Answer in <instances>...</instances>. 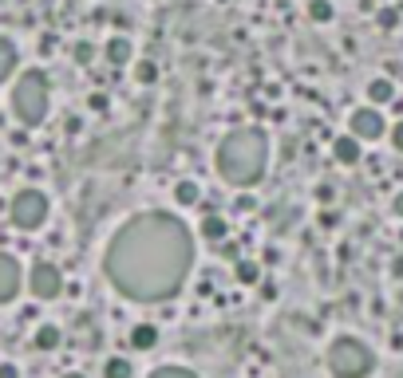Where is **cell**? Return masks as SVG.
I'll use <instances>...</instances> for the list:
<instances>
[{
    "label": "cell",
    "instance_id": "obj_1",
    "mask_svg": "<svg viewBox=\"0 0 403 378\" xmlns=\"http://www.w3.org/2000/svg\"><path fill=\"white\" fill-rule=\"evenodd\" d=\"M194 268V233L174 213L151 209L131 217L111 236L103 272L119 295L135 303H166Z\"/></svg>",
    "mask_w": 403,
    "mask_h": 378
},
{
    "label": "cell",
    "instance_id": "obj_2",
    "mask_svg": "<svg viewBox=\"0 0 403 378\" xmlns=\"http://www.w3.org/2000/svg\"><path fill=\"white\" fill-rule=\"evenodd\" d=\"M269 166V138L257 126H241L218 146V169L230 185H257Z\"/></svg>",
    "mask_w": 403,
    "mask_h": 378
},
{
    "label": "cell",
    "instance_id": "obj_3",
    "mask_svg": "<svg viewBox=\"0 0 403 378\" xmlns=\"http://www.w3.org/2000/svg\"><path fill=\"white\" fill-rule=\"evenodd\" d=\"M328 370L336 378H368L376 370V355L356 335H340L328 343Z\"/></svg>",
    "mask_w": 403,
    "mask_h": 378
},
{
    "label": "cell",
    "instance_id": "obj_4",
    "mask_svg": "<svg viewBox=\"0 0 403 378\" xmlns=\"http://www.w3.org/2000/svg\"><path fill=\"white\" fill-rule=\"evenodd\" d=\"M48 95H52L48 75H44V71H24V75L16 79V87H12V110H16L20 122L40 126L44 115H48Z\"/></svg>",
    "mask_w": 403,
    "mask_h": 378
},
{
    "label": "cell",
    "instance_id": "obj_5",
    "mask_svg": "<svg viewBox=\"0 0 403 378\" xmlns=\"http://www.w3.org/2000/svg\"><path fill=\"white\" fill-rule=\"evenodd\" d=\"M9 217H12V225L16 229L32 233V229H40L44 221H48V197H44L40 189H20V194L12 197Z\"/></svg>",
    "mask_w": 403,
    "mask_h": 378
},
{
    "label": "cell",
    "instance_id": "obj_6",
    "mask_svg": "<svg viewBox=\"0 0 403 378\" xmlns=\"http://www.w3.org/2000/svg\"><path fill=\"white\" fill-rule=\"evenodd\" d=\"M28 292H32L36 300H56V295L63 292V272L48 261L32 264V272H28Z\"/></svg>",
    "mask_w": 403,
    "mask_h": 378
},
{
    "label": "cell",
    "instance_id": "obj_7",
    "mask_svg": "<svg viewBox=\"0 0 403 378\" xmlns=\"http://www.w3.org/2000/svg\"><path fill=\"white\" fill-rule=\"evenodd\" d=\"M348 126H352V138H360V142H376V138H384V130H387L384 115H379L376 107H360V110H352Z\"/></svg>",
    "mask_w": 403,
    "mask_h": 378
},
{
    "label": "cell",
    "instance_id": "obj_8",
    "mask_svg": "<svg viewBox=\"0 0 403 378\" xmlns=\"http://www.w3.org/2000/svg\"><path fill=\"white\" fill-rule=\"evenodd\" d=\"M20 292V264L9 252H0V303H12Z\"/></svg>",
    "mask_w": 403,
    "mask_h": 378
},
{
    "label": "cell",
    "instance_id": "obj_9",
    "mask_svg": "<svg viewBox=\"0 0 403 378\" xmlns=\"http://www.w3.org/2000/svg\"><path fill=\"white\" fill-rule=\"evenodd\" d=\"M332 154H336V162H340V166H356V162H360V138H352V135L336 138Z\"/></svg>",
    "mask_w": 403,
    "mask_h": 378
},
{
    "label": "cell",
    "instance_id": "obj_10",
    "mask_svg": "<svg viewBox=\"0 0 403 378\" xmlns=\"http://www.w3.org/2000/svg\"><path fill=\"white\" fill-rule=\"evenodd\" d=\"M392 99H395V83L392 79L379 75V79H372L368 83V103L372 107H384V103H392Z\"/></svg>",
    "mask_w": 403,
    "mask_h": 378
},
{
    "label": "cell",
    "instance_id": "obj_11",
    "mask_svg": "<svg viewBox=\"0 0 403 378\" xmlns=\"http://www.w3.org/2000/svg\"><path fill=\"white\" fill-rule=\"evenodd\" d=\"M155 343H158V327L155 323H135V331H131V347H135V351H151Z\"/></svg>",
    "mask_w": 403,
    "mask_h": 378
},
{
    "label": "cell",
    "instance_id": "obj_12",
    "mask_svg": "<svg viewBox=\"0 0 403 378\" xmlns=\"http://www.w3.org/2000/svg\"><path fill=\"white\" fill-rule=\"evenodd\" d=\"M60 327H56V323H44V327H36V339L32 343L40 347V351H56V347H60Z\"/></svg>",
    "mask_w": 403,
    "mask_h": 378
},
{
    "label": "cell",
    "instance_id": "obj_13",
    "mask_svg": "<svg viewBox=\"0 0 403 378\" xmlns=\"http://www.w3.org/2000/svg\"><path fill=\"white\" fill-rule=\"evenodd\" d=\"M174 201H178V205H198V201H202V189H198V182L182 177V182L174 185Z\"/></svg>",
    "mask_w": 403,
    "mask_h": 378
},
{
    "label": "cell",
    "instance_id": "obj_14",
    "mask_svg": "<svg viewBox=\"0 0 403 378\" xmlns=\"http://www.w3.org/2000/svg\"><path fill=\"white\" fill-rule=\"evenodd\" d=\"M131 56H135V48H131V40H123V36H115V40H107V59H111V63H131Z\"/></svg>",
    "mask_w": 403,
    "mask_h": 378
},
{
    "label": "cell",
    "instance_id": "obj_15",
    "mask_svg": "<svg viewBox=\"0 0 403 378\" xmlns=\"http://www.w3.org/2000/svg\"><path fill=\"white\" fill-rule=\"evenodd\" d=\"M12 71H16V48H12L4 36H0V83H4Z\"/></svg>",
    "mask_w": 403,
    "mask_h": 378
},
{
    "label": "cell",
    "instance_id": "obj_16",
    "mask_svg": "<svg viewBox=\"0 0 403 378\" xmlns=\"http://www.w3.org/2000/svg\"><path fill=\"white\" fill-rule=\"evenodd\" d=\"M233 276H238V284H257L261 280V264L257 261H238L233 264Z\"/></svg>",
    "mask_w": 403,
    "mask_h": 378
},
{
    "label": "cell",
    "instance_id": "obj_17",
    "mask_svg": "<svg viewBox=\"0 0 403 378\" xmlns=\"http://www.w3.org/2000/svg\"><path fill=\"white\" fill-rule=\"evenodd\" d=\"M225 233H230V225H225L222 217H214V213L202 221V236H206V241H225Z\"/></svg>",
    "mask_w": 403,
    "mask_h": 378
},
{
    "label": "cell",
    "instance_id": "obj_18",
    "mask_svg": "<svg viewBox=\"0 0 403 378\" xmlns=\"http://www.w3.org/2000/svg\"><path fill=\"white\" fill-rule=\"evenodd\" d=\"M332 16H336L332 0H309V20H317V24H328Z\"/></svg>",
    "mask_w": 403,
    "mask_h": 378
},
{
    "label": "cell",
    "instance_id": "obj_19",
    "mask_svg": "<svg viewBox=\"0 0 403 378\" xmlns=\"http://www.w3.org/2000/svg\"><path fill=\"white\" fill-rule=\"evenodd\" d=\"M135 370H131L127 359H107L103 362V378H131Z\"/></svg>",
    "mask_w": 403,
    "mask_h": 378
},
{
    "label": "cell",
    "instance_id": "obj_20",
    "mask_svg": "<svg viewBox=\"0 0 403 378\" xmlns=\"http://www.w3.org/2000/svg\"><path fill=\"white\" fill-rule=\"evenodd\" d=\"M135 79H138V83H155V79H158V68L151 63V59H143V63L135 68Z\"/></svg>",
    "mask_w": 403,
    "mask_h": 378
},
{
    "label": "cell",
    "instance_id": "obj_21",
    "mask_svg": "<svg viewBox=\"0 0 403 378\" xmlns=\"http://www.w3.org/2000/svg\"><path fill=\"white\" fill-rule=\"evenodd\" d=\"M151 378H198L194 370H186V367H158Z\"/></svg>",
    "mask_w": 403,
    "mask_h": 378
},
{
    "label": "cell",
    "instance_id": "obj_22",
    "mask_svg": "<svg viewBox=\"0 0 403 378\" xmlns=\"http://www.w3.org/2000/svg\"><path fill=\"white\" fill-rule=\"evenodd\" d=\"M376 24L384 28V32H392V28L399 24V12H395V9H379L376 12Z\"/></svg>",
    "mask_w": 403,
    "mask_h": 378
},
{
    "label": "cell",
    "instance_id": "obj_23",
    "mask_svg": "<svg viewBox=\"0 0 403 378\" xmlns=\"http://www.w3.org/2000/svg\"><path fill=\"white\" fill-rule=\"evenodd\" d=\"M91 56H95L91 43H76V63H91Z\"/></svg>",
    "mask_w": 403,
    "mask_h": 378
},
{
    "label": "cell",
    "instance_id": "obj_24",
    "mask_svg": "<svg viewBox=\"0 0 403 378\" xmlns=\"http://www.w3.org/2000/svg\"><path fill=\"white\" fill-rule=\"evenodd\" d=\"M392 142H395V150L403 154V118H399V122H395V130H392Z\"/></svg>",
    "mask_w": 403,
    "mask_h": 378
},
{
    "label": "cell",
    "instance_id": "obj_25",
    "mask_svg": "<svg viewBox=\"0 0 403 378\" xmlns=\"http://www.w3.org/2000/svg\"><path fill=\"white\" fill-rule=\"evenodd\" d=\"M0 378H20V370L12 362H0Z\"/></svg>",
    "mask_w": 403,
    "mask_h": 378
},
{
    "label": "cell",
    "instance_id": "obj_26",
    "mask_svg": "<svg viewBox=\"0 0 403 378\" xmlns=\"http://www.w3.org/2000/svg\"><path fill=\"white\" fill-rule=\"evenodd\" d=\"M317 197H320V201H332V185H317Z\"/></svg>",
    "mask_w": 403,
    "mask_h": 378
},
{
    "label": "cell",
    "instance_id": "obj_27",
    "mask_svg": "<svg viewBox=\"0 0 403 378\" xmlns=\"http://www.w3.org/2000/svg\"><path fill=\"white\" fill-rule=\"evenodd\" d=\"M238 209H241V213H249V209H253V197L241 194V197H238Z\"/></svg>",
    "mask_w": 403,
    "mask_h": 378
},
{
    "label": "cell",
    "instance_id": "obj_28",
    "mask_svg": "<svg viewBox=\"0 0 403 378\" xmlns=\"http://www.w3.org/2000/svg\"><path fill=\"white\" fill-rule=\"evenodd\" d=\"M392 276L403 280V256H395V261H392Z\"/></svg>",
    "mask_w": 403,
    "mask_h": 378
},
{
    "label": "cell",
    "instance_id": "obj_29",
    "mask_svg": "<svg viewBox=\"0 0 403 378\" xmlns=\"http://www.w3.org/2000/svg\"><path fill=\"white\" fill-rule=\"evenodd\" d=\"M392 209H395V217H403V194H395V201H392Z\"/></svg>",
    "mask_w": 403,
    "mask_h": 378
},
{
    "label": "cell",
    "instance_id": "obj_30",
    "mask_svg": "<svg viewBox=\"0 0 403 378\" xmlns=\"http://www.w3.org/2000/svg\"><path fill=\"white\" fill-rule=\"evenodd\" d=\"M63 378H83V374H63Z\"/></svg>",
    "mask_w": 403,
    "mask_h": 378
},
{
    "label": "cell",
    "instance_id": "obj_31",
    "mask_svg": "<svg viewBox=\"0 0 403 378\" xmlns=\"http://www.w3.org/2000/svg\"><path fill=\"white\" fill-rule=\"evenodd\" d=\"M399 241H403V233H399Z\"/></svg>",
    "mask_w": 403,
    "mask_h": 378
}]
</instances>
